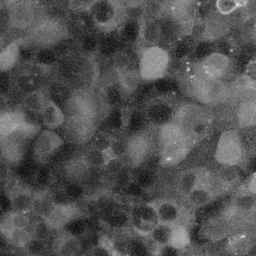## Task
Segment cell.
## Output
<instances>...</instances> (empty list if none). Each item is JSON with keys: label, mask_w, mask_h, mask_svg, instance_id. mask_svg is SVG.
I'll return each instance as SVG.
<instances>
[{"label": "cell", "mask_w": 256, "mask_h": 256, "mask_svg": "<svg viewBox=\"0 0 256 256\" xmlns=\"http://www.w3.org/2000/svg\"><path fill=\"white\" fill-rule=\"evenodd\" d=\"M185 90L189 97L208 107L227 103L230 95L229 84L226 81L212 78L201 72L187 80Z\"/></svg>", "instance_id": "1"}, {"label": "cell", "mask_w": 256, "mask_h": 256, "mask_svg": "<svg viewBox=\"0 0 256 256\" xmlns=\"http://www.w3.org/2000/svg\"><path fill=\"white\" fill-rule=\"evenodd\" d=\"M170 52L160 45H148L141 49L138 56V72L144 82L163 79L170 68Z\"/></svg>", "instance_id": "2"}, {"label": "cell", "mask_w": 256, "mask_h": 256, "mask_svg": "<svg viewBox=\"0 0 256 256\" xmlns=\"http://www.w3.org/2000/svg\"><path fill=\"white\" fill-rule=\"evenodd\" d=\"M173 121L193 138L203 134L213 120L210 107L198 102H184L175 107Z\"/></svg>", "instance_id": "3"}, {"label": "cell", "mask_w": 256, "mask_h": 256, "mask_svg": "<svg viewBox=\"0 0 256 256\" xmlns=\"http://www.w3.org/2000/svg\"><path fill=\"white\" fill-rule=\"evenodd\" d=\"M244 156V146L240 134L235 129L223 131L217 141L214 158L221 165L236 166Z\"/></svg>", "instance_id": "4"}, {"label": "cell", "mask_w": 256, "mask_h": 256, "mask_svg": "<svg viewBox=\"0 0 256 256\" xmlns=\"http://www.w3.org/2000/svg\"><path fill=\"white\" fill-rule=\"evenodd\" d=\"M68 34L65 23L57 17L42 18L33 25L32 40L41 47H52L60 43Z\"/></svg>", "instance_id": "5"}, {"label": "cell", "mask_w": 256, "mask_h": 256, "mask_svg": "<svg viewBox=\"0 0 256 256\" xmlns=\"http://www.w3.org/2000/svg\"><path fill=\"white\" fill-rule=\"evenodd\" d=\"M104 102L91 88L74 90L66 101L71 114H80L96 120L102 112ZM69 114V115H71Z\"/></svg>", "instance_id": "6"}, {"label": "cell", "mask_w": 256, "mask_h": 256, "mask_svg": "<svg viewBox=\"0 0 256 256\" xmlns=\"http://www.w3.org/2000/svg\"><path fill=\"white\" fill-rule=\"evenodd\" d=\"M63 125L64 137L73 145L90 142L96 133V120L80 114L69 115Z\"/></svg>", "instance_id": "7"}, {"label": "cell", "mask_w": 256, "mask_h": 256, "mask_svg": "<svg viewBox=\"0 0 256 256\" xmlns=\"http://www.w3.org/2000/svg\"><path fill=\"white\" fill-rule=\"evenodd\" d=\"M155 142L152 135L146 130L132 133L127 141V153L124 158L128 164L135 167L143 163L153 152Z\"/></svg>", "instance_id": "8"}, {"label": "cell", "mask_w": 256, "mask_h": 256, "mask_svg": "<svg viewBox=\"0 0 256 256\" xmlns=\"http://www.w3.org/2000/svg\"><path fill=\"white\" fill-rule=\"evenodd\" d=\"M234 67L233 59L222 51L210 52L199 62V72L223 81L232 75Z\"/></svg>", "instance_id": "9"}, {"label": "cell", "mask_w": 256, "mask_h": 256, "mask_svg": "<svg viewBox=\"0 0 256 256\" xmlns=\"http://www.w3.org/2000/svg\"><path fill=\"white\" fill-rule=\"evenodd\" d=\"M159 223L155 204L142 202L134 205L130 211V227L140 235H148Z\"/></svg>", "instance_id": "10"}, {"label": "cell", "mask_w": 256, "mask_h": 256, "mask_svg": "<svg viewBox=\"0 0 256 256\" xmlns=\"http://www.w3.org/2000/svg\"><path fill=\"white\" fill-rule=\"evenodd\" d=\"M232 22L228 16H224L217 12H211L200 23V29L196 32V36L201 41H216L226 36L231 30Z\"/></svg>", "instance_id": "11"}, {"label": "cell", "mask_w": 256, "mask_h": 256, "mask_svg": "<svg viewBox=\"0 0 256 256\" xmlns=\"http://www.w3.org/2000/svg\"><path fill=\"white\" fill-rule=\"evenodd\" d=\"M64 144L63 138L52 129H44L36 136L33 157L38 163H46Z\"/></svg>", "instance_id": "12"}, {"label": "cell", "mask_w": 256, "mask_h": 256, "mask_svg": "<svg viewBox=\"0 0 256 256\" xmlns=\"http://www.w3.org/2000/svg\"><path fill=\"white\" fill-rule=\"evenodd\" d=\"M31 139L20 131L1 137V154L3 159L11 165H18L26 154Z\"/></svg>", "instance_id": "13"}, {"label": "cell", "mask_w": 256, "mask_h": 256, "mask_svg": "<svg viewBox=\"0 0 256 256\" xmlns=\"http://www.w3.org/2000/svg\"><path fill=\"white\" fill-rule=\"evenodd\" d=\"M90 8L94 24L101 29L113 28L117 24L122 10L114 0H95Z\"/></svg>", "instance_id": "14"}, {"label": "cell", "mask_w": 256, "mask_h": 256, "mask_svg": "<svg viewBox=\"0 0 256 256\" xmlns=\"http://www.w3.org/2000/svg\"><path fill=\"white\" fill-rule=\"evenodd\" d=\"M84 214L77 202L56 204L49 215L44 218L51 230L59 231L64 229L73 219L83 217Z\"/></svg>", "instance_id": "15"}, {"label": "cell", "mask_w": 256, "mask_h": 256, "mask_svg": "<svg viewBox=\"0 0 256 256\" xmlns=\"http://www.w3.org/2000/svg\"><path fill=\"white\" fill-rule=\"evenodd\" d=\"M37 7L32 0H25L10 7L8 21L11 27L19 30L27 29L36 23Z\"/></svg>", "instance_id": "16"}, {"label": "cell", "mask_w": 256, "mask_h": 256, "mask_svg": "<svg viewBox=\"0 0 256 256\" xmlns=\"http://www.w3.org/2000/svg\"><path fill=\"white\" fill-rule=\"evenodd\" d=\"M197 0H171L167 12L169 17L180 26L193 23L197 13Z\"/></svg>", "instance_id": "17"}, {"label": "cell", "mask_w": 256, "mask_h": 256, "mask_svg": "<svg viewBox=\"0 0 256 256\" xmlns=\"http://www.w3.org/2000/svg\"><path fill=\"white\" fill-rule=\"evenodd\" d=\"M193 143V137H187L177 142L168 144L161 149L160 160L164 166H174L182 162L189 154Z\"/></svg>", "instance_id": "18"}, {"label": "cell", "mask_w": 256, "mask_h": 256, "mask_svg": "<svg viewBox=\"0 0 256 256\" xmlns=\"http://www.w3.org/2000/svg\"><path fill=\"white\" fill-rule=\"evenodd\" d=\"M83 248L79 236L71 234L66 229H61L52 240V249L56 254L74 256L80 254Z\"/></svg>", "instance_id": "19"}, {"label": "cell", "mask_w": 256, "mask_h": 256, "mask_svg": "<svg viewBox=\"0 0 256 256\" xmlns=\"http://www.w3.org/2000/svg\"><path fill=\"white\" fill-rule=\"evenodd\" d=\"M163 37L162 24L158 18L142 17L139 23V37L140 41L148 45H158V42Z\"/></svg>", "instance_id": "20"}, {"label": "cell", "mask_w": 256, "mask_h": 256, "mask_svg": "<svg viewBox=\"0 0 256 256\" xmlns=\"http://www.w3.org/2000/svg\"><path fill=\"white\" fill-rule=\"evenodd\" d=\"M235 117L238 125L242 128L256 126V95L245 98L237 103Z\"/></svg>", "instance_id": "21"}, {"label": "cell", "mask_w": 256, "mask_h": 256, "mask_svg": "<svg viewBox=\"0 0 256 256\" xmlns=\"http://www.w3.org/2000/svg\"><path fill=\"white\" fill-rule=\"evenodd\" d=\"M92 168L85 161L82 155L70 159L64 167V174L69 181L83 183L91 176Z\"/></svg>", "instance_id": "22"}, {"label": "cell", "mask_w": 256, "mask_h": 256, "mask_svg": "<svg viewBox=\"0 0 256 256\" xmlns=\"http://www.w3.org/2000/svg\"><path fill=\"white\" fill-rule=\"evenodd\" d=\"M187 137H192V136L189 135L179 124H177L173 120L158 126L157 143L160 146V148L168 144L177 142L179 140L185 139Z\"/></svg>", "instance_id": "23"}, {"label": "cell", "mask_w": 256, "mask_h": 256, "mask_svg": "<svg viewBox=\"0 0 256 256\" xmlns=\"http://www.w3.org/2000/svg\"><path fill=\"white\" fill-rule=\"evenodd\" d=\"M10 208L14 212L29 213L33 207V193L25 187L14 186L10 192Z\"/></svg>", "instance_id": "24"}, {"label": "cell", "mask_w": 256, "mask_h": 256, "mask_svg": "<svg viewBox=\"0 0 256 256\" xmlns=\"http://www.w3.org/2000/svg\"><path fill=\"white\" fill-rule=\"evenodd\" d=\"M42 123L48 129L60 127L66 121V115L61 107L52 99H49L40 113Z\"/></svg>", "instance_id": "25"}, {"label": "cell", "mask_w": 256, "mask_h": 256, "mask_svg": "<svg viewBox=\"0 0 256 256\" xmlns=\"http://www.w3.org/2000/svg\"><path fill=\"white\" fill-rule=\"evenodd\" d=\"M24 120V110L9 109L2 111L0 116V135L5 137L18 130Z\"/></svg>", "instance_id": "26"}, {"label": "cell", "mask_w": 256, "mask_h": 256, "mask_svg": "<svg viewBox=\"0 0 256 256\" xmlns=\"http://www.w3.org/2000/svg\"><path fill=\"white\" fill-rule=\"evenodd\" d=\"M203 234L212 241H219L231 235L227 221L219 214L209 219L203 226Z\"/></svg>", "instance_id": "27"}, {"label": "cell", "mask_w": 256, "mask_h": 256, "mask_svg": "<svg viewBox=\"0 0 256 256\" xmlns=\"http://www.w3.org/2000/svg\"><path fill=\"white\" fill-rule=\"evenodd\" d=\"M117 81L121 93L128 96L136 91L141 81V77L138 70L126 68L117 71Z\"/></svg>", "instance_id": "28"}, {"label": "cell", "mask_w": 256, "mask_h": 256, "mask_svg": "<svg viewBox=\"0 0 256 256\" xmlns=\"http://www.w3.org/2000/svg\"><path fill=\"white\" fill-rule=\"evenodd\" d=\"M159 222L169 225L177 223L181 216V210L172 200H161L155 204Z\"/></svg>", "instance_id": "29"}, {"label": "cell", "mask_w": 256, "mask_h": 256, "mask_svg": "<svg viewBox=\"0 0 256 256\" xmlns=\"http://www.w3.org/2000/svg\"><path fill=\"white\" fill-rule=\"evenodd\" d=\"M21 58V47L18 41H12L2 48L0 53V69L7 72L13 69Z\"/></svg>", "instance_id": "30"}, {"label": "cell", "mask_w": 256, "mask_h": 256, "mask_svg": "<svg viewBox=\"0 0 256 256\" xmlns=\"http://www.w3.org/2000/svg\"><path fill=\"white\" fill-rule=\"evenodd\" d=\"M173 112L174 109H171L166 103L155 102L151 103L148 106L146 110V115L153 124L160 126L172 120Z\"/></svg>", "instance_id": "31"}, {"label": "cell", "mask_w": 256, "mask_h": 256, "mask_svg": "<svg viewBox=\"0 0 256 256\" xmlns=\"http://www.w3.org/2000/svg\"><path fill=\"white\" fill-rule=\"evenodd\" d=\"M33 195L32 211L39 218H46L56 205L52 193L49 191H39L37 193H33Z\"/></svg>", "instance_id": "32"}, {"label": "cell", "mask_w": 256, "mask_h": 256, "mask_svg": "<svg viewBox=\"0 0 256 256\" xmlns=\"http://www.w3.org/2000/svg\"><path fill=\"white\" fill-rule=\"evenodd\" d=\"M186 198L191 206L195 208H201L207 205L214 198V196L200 178L197 185L190 191Z\"/></svg>", "instance_id": "33"}, {"label": "cell", "mask_w": 256, "mask_h": 256, "mask_svg": "<svg viewBox=\"0 0 256 256\" xmlns=\"http://www.w3.org/2000/svg\"><path fill=\"white\" fill-rule=\"evenodd\" d=\"M48 100L49 98L43 91L34 90L26 93V95L22 99V106L25 110L29 112L40 114Z\"/></svg>", "instance_id": "34"}, {"label": "cell", "mask_w": 256, "mask_h": 256, "mask_svg": "<svg viewBox=\"0 0 256 256\" xmlns=\"http://www.w3.org/2000/svg\"><path fill=\"white\" fill-rule=\"evenodd\" d=\"M105 223L112 229L127 228L130 226V212L122 208H113L104 213Z\"/></svg>", "instance_id": "35"}, {"label": "cell", "mask_w": 256, "mask_h": 256, "mask_svg": "<svg viewBox=\"0 0 256 256\" xmlns=\"http://www.w3.org/2000/svg\"><path fill=\"white\" fill-rule=\"evenodd\" d=\"M191 242L189 229L185 224L175 223L172 225V232L169 245L174 247L177 250H182L186 248Z\"/></svg>", "instance_id": "36"}, {"label": "cell", "mask_w": 256, "mask_h": 256, "mask_svg": "<svg viewBox=\"0 0 256 256\" xmlns=\"http://www.w3.org/2000/svg\"><path fill=\"white\" fill-rule=\"evenodd\" d=\"M200 175L198 171L194 169H187L183 171L177 180V190L178 192L186 197L190 191L197 185V183L200 180Z\"/></svg>", "instance_id": "37"}, {"label": "cell", "mask_w": 256, "mask_h": 256, "mask_svg": "<svg viewBox=\"0 0 256 256\" xmlns=\"http://www.w3.org/2000/svg\"><path fill=\"white\" fill-rule=\"evenodd\" d=\"M82 156L92 169L103 168L110 159L114 158L110 151H102L92 146H90Z\"/></svg>", "instance_id": "38"}, {"label": "cell", "mask_w": 256, "mask_h": 256, "mask_svg": "<svg viewBox=\"0 0 256 256\" xmlns=\"http://www.w3.org/2000/svg\"><path fill=\"white\" fill-rule=\"evenodd\" d=\"M251 247V240L245 232H239L233 234L231 240L228 243V249L231 250L232 253H246Z\"/></svg>", "instance_id": "39"}, {"label": "cell", "mask_w": 256, "mask_h": 256, "mask_svg": "<svg viewBox=\"0 0 256 256\" xmlns=\"http://www.w3.org/2000/svg\"><path fill=\"white\" fill-rule=\"evenodd\" d=\"M32 237V233L28 229L14 228L5 239L14 247L24 248Z\"/></svg>", "instance_id": "40"}, {"label": "cell", "mask_w": 256, "mask_h": 256, "mask_svg": "<svg viewBox=\"0 0 256 256\" xmlns=\"http://www.w3.org/2000/svg\"><path fill=\"white\" fill-rule=\"evenodd\" d=\"M248 0H215V10L224 16H230L245 7Z\"/></svg>", "instance_id": "41"}, {"label": "cell", "mask_w": 256, "mask_h": 256, "mask_svg": "<svg viewBox=\"0 0 256 256\" xmlns=\"http://www.w3.org/2000/svg\"><path fill=\"white\" fill-rule=\"evenodd\" d=\"M172 232V225L165 224V223H158L154 229L150 232V236L161 246L168 245L171 238Z\"/></svg>", "instance_id": "42"}, {"label": "cell", "mask_w": 256, "mask_h": 256, "mask_svg": "<svg viewBox=\"0 0 256 256\" xmlns=\"http://www.w3.org/2000/svg\"><path fill=\"white\" fill-rule=\"evenodd\" d=\"M218 178L220 181L229 188L232 186L238 179V172L234 168V166H228V165H222V167L216 172Z\"/></svg>", "instance_id": "43"}, {"label": "cell", "mask_w": 256, "mask_h": 256, "mask_svg": "<svg viewBox=\"0 0 256 256\" xmlns=\"http://www.w3.org/2000/svg\"><path fill=\"white\" fill-rule=\"evenodd\" d=\"M112 139H113V136H111L110 134L103 131H98V132L96 131V133L90 140L91 142L90 146L102 151H110Z\"/></svg>", "instance_id": "44"}, {"label": "cell", "mask_w": 256, "mask_h": 256, "mask_svg": "<svg viewBox=\"0 0 256 256\" xmlns=\"http://www.w3.org/2000/svg\"><path fill=\"white\" fill-rule=\"evenodd\" d=\"M63 190L71 202L79 201L85 194L82 183L79 182L69 181V183L63 187Z\"/></svg>", "instance_id": "45"}, {"label": "cell", "mask_w": 256, "mask_h": 256, "mask_svg": "<svg viewBox=\"0 0 256 256\" xmlns=\"http://www.w3.org/2000/svg\"><path fill=\"white\" fill-rule=\"evenodd\" d=\"M36 60L38 61V64L42 66L52 65L57 60L56 50L51 47H42L36 54Z\"/></svg>", "instance_id": "46"}, {"label": "cell", "mask_w": 256, "mask_h": 256, "mask_svg": "<svg viewBox=\"0 0 256 256\" xmlns=\"http://www.w3.org/2000/svg\"><path fill=\"white\" fill-rule=\"evenodd\" d=\"M47 248H48V245L46 240L32 237L23 249H25L26 252L30 255H41L46 252Z\"/></svg>", "instance_id": "47"}, {"label": "cell", "mask_w": 256, "mask_h": 256, "mask_svg": "<svg viewBox=\"0 0 256 256\" xmlns=\"http://www.w3.org/2000/svg\"><path fill=\"white\" fill-rule=\"evenodd\" d=\"M127 139L123 138H117L113 137L111 147H110V152L115 158H124L126 153H127Z\"/></svg>", "instance_id": "48"}, {"label": "cell", "mask_w": 256, "mask_h": 256, "mask_svg": "<svg viewBox=\"0 0 256 256\" xmlns=\"http://www.w3.org/2000/svg\"><path fill=\"white\" fill-rule=\"evenodd\" d=\"M64 229H66L73 235L80 236V235H84V234L88 233L87 232L88 224L84 221V219L82 217H78V218L73 219L69 224H67V226Z\"/></svg>", "instance_id": "49"}, {"label": "cell", "mask_w": 256, "mask_h": 256, "mask_svg": "<svg viewBox=\"0 0 256 256\" xmlns=\"http://www.w3.org/2000/svg\"><path fill=\"white\" fill-rule=\"evenodd\" d=\"M12 218H13V224H14L15 228L29 230V228L32 224V219L28 215V213H20V212L12 211Z\"/></svg>", "instance_id": "50"}, {"label": "cell", "mask_w": 256, "mask_h": 256, "mask_svg": "<svg viewBox=\"0 0 256 256\" xmlns=\"http://www.w3.org/2000/svg\"><path fill=\"white\" fill-rule=\"evenodd\" d=\"M18 85L22 90H25L27 93L36 90L37 80L32 74H23L18 78Z\"/></svg>", "instance_id": "51"}, {"label": "cell", "mask_w": 256, "mask_h": 256, "mask_svg": "<svg viewBox=\"0 0 256 256\" xmlns=\"http://www.w3.org/2000/svg\"><path fill=\"white\" fill-rule=\"evenodd\" d=\"M128 254L143 255V254H149V253H148V250H147L143 240L134 239L132 237L128 243Z\"/></svg>", "instance_id": "52"}, {"label": "cell", "mask_w": 256, "mask_h": 256, "mask_svg": "<svg viewBox=\"0 0 256 256\" xmlns=\"http://www.w3.org/2000/svg\"><path fill=\"white\" fill-rule=\"evenodd\" d=\"M14 224H13V218H12V211L6 212L2 217L0 221V231L2 236L7 237L8 234L14 229Z\"/></svg>", "instance_id": "53"}, {"label": "cell", "mask_w": 256, "mask_h": 256, "mask_svg": "<svg viewBox=\"0 0 256 256\" xmlns=\"http://www.w3.org/2000/svg\"><path fill=\"white\" fill-rule=\"evenodd\" d=\"M132 23L126 24L121 30V36L125 41H134L139 37V25L137 27L132 26Z\"/></svg>", "instance_id": "54"}, {"label": "cell", "mask_w": 256, "mask_h": 256, "mask_svg": "<svg viewBox=\"0 0 256 256\" xmlns=\"http://www.w3.org/2000/svg\"><path fill=\"white\" fill-rule=\"evenodd\" d=\"M152 173L146 169H143L138 172V174L135 177V182L141 187V188H146L149 185H151L153 177Z\"/></svg>", "instance_id": "55"}, {"label": "cell", "mask_w": 256, "mask_h": 256, "mask_svg": "<svg viewBox=\"0 0 256 256\" xmlns=\"http://www.w3.org/2000/svg\"><path fill=\"white\" fill-rule=\"evenodd\" d=\"M51 178H52V176H51L50 171L46 170V169H41L36 174V180L42 186L48 185L51 182Z\"/></svg>", "instance_id": "56"}, {"label": "cell", "mask_w": 256, "mask_h": 256, "mask_svg": "<svg viewBox=\"0 0 256 256\" xmlns=\"http://www.w3.org/2000/svg\"><path fill=\"white\" fill-rule=\"evenodd\" d=\"M245 191L247 194L256 195V172L251 174L245 184Z\"/></svg>", "instance_id": "57"}, {"label": "cell", "mask_w": 256, "mask_h": 256, "mask_svg": "<svg viewBox=\"0 0 256 256\" xmlns=\"http://www.w3.org/2000/svg\"><path fill=\"white\" fill-rule=\"evenodd\" d=\"M251 229L253 232H256V204H254L248 210V225L247 230Z\"/></svg>", "instance_id": "58"}, {"label": "cell", "mask_w": 256, "mask_h": 256, "mask_svg": "<svg viewBox=\"0 0 256 256\" xmlns=\"http://www.w3.org/2000/svg\"><path fill=\"white\" fill-rule=\"evenodd\" d=\"M23 1H25V0H5V2L7 3V5H8L9 7H12V6H14V5H17V4H19V3L23 2Z\"/></svg>", "instance_id": "59"}, {"label": "cell", "mask_w": 256, "mask_h": 256, "mask_svg": "<svg viewBox=\"0 0 256 256\" xmlns=\"http://www.w3.org/2000/svg\"><path fill=\"white\" fill-rule=\"evenodd\" d=\"M252 36H253L254 41L256 42V17L254 18V21H253V26H252Z\"/></svg>", "instance_id": "60"}]
</instances>
